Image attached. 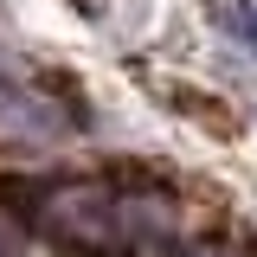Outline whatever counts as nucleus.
Masks as SVG:
<instances>
[{"label": "nucleus", "instance_id": "nucleus-3", "mask_svg": "<svg viewBox=\"0 0 257 257\" xmlns=\"http://www.w3.org/2000/svg\"><path fill=\"white\" fill-rule=\"evenodd\" d=\"M187 257H219V251H187Z\"/></svg>", "mask_w": 257, "mask_h": 257}, {"label": "nucleus", "instance_id": "nucleus-2", "mask_svg": "<svg viewBox=\"0 0 257 257\" xmlns=\"http://www.w3.org/2000/svg\"><path fill=\"white\" fill-rule=\"evenodd\" d=\"M219 26L257 58V7H251V0H225V7H219Z\"/></svg>", "mask_w": 257, "mask_h": 257}, {"label": "nucleus", "instance_id": "nucleus-1", "mask_svg": "<svg viewBox=\"0 0 257 257\" xmlns=\"http://www.w3.org/2000/svg\"><path fill=\"white\" fill-rule=\"evenodd\" d=\"M45 225L77 238V244H116L122 238V206L103 187H58L45 199Z\"/></svg>", "mask_w": 257, "mask_h": 257}]
</instances>
